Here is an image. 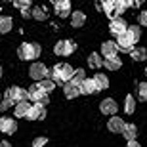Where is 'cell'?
Instances as JSON below:
<instances>
[{"label":"cell","instance_id":"4316f807","mask_svg":"<svg viewBox=\"0 0 147 147\" xmlns=\"http://www.w3.org/2000/svg\"><path fill=\"white\" fill-rule=\"evenodd\" d=\"M38 84H40V88H42L46 94H50V92H52V90L55 88V82L52 80V78H44V80H40Z\"/></svg>","mask_w":147,"mask_h":147},{"label":"cell","instance_id":"4fadbf2b","mask_svg":"<svg viewBox=\"0 0 147 147\" xmlns=\"http://www.w3.org/2000/svg\"><path fill=\"white\" fill-rule=\"evenodd\" d=\"M44 117H46L44 105H40V103H33V105H31V109H29V113H27L29 120H42Z\"/></svg>","mask_w":147,"mask_h":147},{"label":"cell","instance_id":"603a6c76","mask_svg":"<svg viewBox=\"0 0 147 147\" xmlns=\"http://www.w3.org/2000/svg\"><path fill=\"white\" fill-rule=\"evenodd\" d=\"M11 27H13V21H11V17H8V16H0V34L10 33Z\"/></svg>","mask_w":147,"mask_h":147},{"label":"cell","instance_id":"44dd1931","mask_svg":"<svg viewBox=\"0 0 147 147\" xmlns=\"http://www.w3.org/2000/svg\"><path fill=\"white\" fill-rule=\"evenodd\" d=\"M101 65H103V57H101V54L94 52V54L88 55V67H92V69H99Z\"/></svg>","mask_w":147,"mask_h":147},{"label":"cell","instance_id":"f1b7e54d","mask_svg":"<svg viewBox=\"0 0 147 147\" xmlns=\"http://www.w3.org/2000/svg\"><path fill=\"white\" fill-rule=\"evenodd\" d=\"M138 98L142 101H147V80L138 84Z\"/></svg>","mask_w":147,"mask_h":147},{"label":"cell","instance_id":"83f0119b","mask_svg":"<svg viewBox=\"0 0 147 147\" xmlns=\"http://www.w3.org/2000/svg\"><path fill=\"white\" fill-rule=\"evenodd\" d=\"M86 71L84 69H75V73H73V82H76V84H80L82 80H86Z\"/></svg>","mask_w":147,"mask_h":147},{"label":"cell","instance_id":"7a4b0ae2","mask_svg":"<svg viewBox=\"0 0 147 147\" xmlns=\"http://www.w3.org/2000/svg\"><path fill=\"white\" fill-rule=\"evenodd\" d=\"M40 46L34 42H25L19 46V50H17V55H19V59L21 61H33L36 59L38 55H40Z\"/></svg>","mask_w":147,"mask_h":147},{"label":"cell","instance_id":"52a82bcc","mask_svg":"<svg viewBox=\"0 0 147 147\" xmlns=\"http://www.w3.org/2000/svg\"><path fill=\"white\" fill-rule=\"evenodd\" d=\"M126 29H128V23L122 19V17H113L109 23V31L115 34V36H119V34H124Z\"/></svg>","mask_w":147,"mask_h":147},{"label":"cell","instance_id":"5b68a950","mask_svg":"<svg viewBox=\"0 0 147 147\" xmlns=\"http://www.w3.org/2000/svg\"><path fill=\"white\" fill-rule=\"evenodd\" d=\"M6 98L11 99L13 103H17V101L29 99V94H27V90H23V88H19V86H11V88L6 90Z\"/></svg>","mask_w":147,"mask_h":147},{"label":"cell","instance_id":"484cf974","mask_svg":"<svg viewBox=\"0 0 147 147\" xmlns=\"http://www.w3.org/2000/svg\"><path fill=\"white\" fill-rule=\"evenodd\" d=\"M124 111L128 115H132L134 111H136V99H134V96H132V94H128V96H126V99H124Z\"/></svg>","mask_w":147,"mask_h":147},{"label":"cell","instance_id":"d6a6232c","mask_svg":"<svg viewBox=\"0 0 147 147\" xmlns=\"http://www.w3.org/2000/svg\"><path fill=\"white\" fill-rule=\"evenodd\" d=\"M11 105H13V101H11V99H8L6 98L4 101H0V111H8L11 107Z\"/></svg>","mask_w":147,"mask_h":147},{"label":"cell","instance_id":"9a60e30c","mask_svg":"<svg viewBox=\"0 0 147 147\" xmlns=\"http://www.w3.org/2000/svg\"><path fill=\"white\" fill-rule=\"evenodd\" d=\"M124 120L120 119V117H111L109 119V122H107V128H109V132H113V134H120L122 132V128H124Z\"/></svg>","mask_w":147,"mask_h":147},{"label":"cell","instance_id":"1f68e13d","mask_svg":"<svg viewBox=\"0 0 147 147\" xmlns=\"http://www.w3.org/2000/svg\"><path fill=\"white\" fill-rule=\"evenodd\" d=\"M13 4H16L19 10H27L29 6H31V0H13Z\"/></svg>","mask_w":147,"mask_h":147},{"label":"cell","instance_id":"3957f363","mask_svg":"<svg viewBox=\"0 0 147 147\" xmlns=\"http://www.w3.org/2000/svg\"><path fill=\"white\" fill-rule=\"evenodd\" d=\"M27 94H29V99H33L34 103H40V105H44V107H46V105L50 103V96L46 92H44L42 88H40V84H33V86L29 88L27 90Z\"/></svg>","mask_w":147,"mask_h":147},{"label":"cell","instance_id":"8992f818","mask_svg":"<svg viewBox=\"0 0 147 147\" xmlns=\"http://www.w3.org/2000/svg\"><path fill=\"white\" fill-rule=\"evenodd\" d=\"M76 50V44L73 40H59V42L54 46V52L57 55H71Z\"/></svg>","mask_w":147,"mask_h":147},{"label":"cell","instance_id":"7c38bea8","mask_svg":"<svg viewBox=\"0 0 147 147\" xmlns=\"http://www.w3.org/2000/svg\"><path fill=\"white\" fill-rule=\"evenodd\" d=\"M63 92H65V98L67 99H75L80 96V84H76V82L69 80L63 84Z\"/></svg>","mask_w":147,"mask_h":147},{"label":"cell","instance_id":"7402d4cb","mask_svg":"<svg viewBox=\"0 0 147 147\" xmlns=\"http://www.w3.org/2000/svg\"><path fill=\"white\" fill-rule=\"evenodd\" d=\"M84 23H86V16H84L82 11H73V16H71V25L73 27L80 29Z\"/></svg>","mask_w":147,"mask_h":147},{"label":"cell","instance_id":"30bf717a","mask_svg":"<svg viewBox=\"0 0 147 147\" xmlns=\"http://www.w3.org/2000/svg\"><path fill=\"white\" fill-rule=\"evenodd\" d=\"M54 8L59 17L71 16V0H54Z\"/></svg>","mask_w":147,"mask_h":147},{"label":"cell","instance_id":"d590c367","mask_svg":"<svg viewBox=\"0 0 147 147\" xmlns=\"http://www.w3.org/2000/svg\"><path fill=\"white\" fill-rule=\"evenodd\" d=\"M126 147H142V145H140L136 140H128V145H126Z\"/></svg>","mask_w":147,"mask_h":147},{"label":"cell","instance_id":"ba28073f","mask_svg":"<svg viewBox=\"0 0 147 147\" xmlns=\"http://www.w3.org/2000/svg\"><path fill=\"white\" fill-rule=\"evenodd\" d=\"M117 48H119V52H124V54H130L132 48H134V42H132V38L128 36V34H119L117 36Z\"/></svg>","mask_w":147,"mask_h":147},{"label":"cell","instance_id":"277c9868","mask_svg":"<svg viewBox=\"0 0 147 147\" xmlns=\"http://www.w3.org/2000/svg\"><path fill=\"white\" fill-rule=\"evenodd\" d=\"M29 76H31L33 80L40 82V80H44V78H48V76H50V71H48V67L44 65V63L36 61V63H33L31 69H29Z\"/></svg>","mask_w":147,"mask_h":147},{"label":"cell","instance_id":"d6986e66","mask_svg":"<svg viewBox=\"0 0 147 147\" xmlns=\"http://www.w3.org/2000/svg\"><path fill=\"white\" fill-rule=\"evenodd\" d=\"M94 82H96V88H98V92H101V90H107V88H109V78H107L103 73H98V75H94Z\"/></svg>","mask_w":147,"mask_h":147},{"label":"cell","instance_id":"4dcf8cb0","mask_svg":"<svg viewBox=\"0 0 147 147\" xmlns=\"http://www.w3.org/2000/svg\"><path fill=\"white\" fill-rule=\"evenodd\" d=\"M48 143V138H44V136H38L33 140V147H44Z\"/></svg>","mask_w":147,"mask_h":147},{"label":"cell","instance_id":"6da1fadb","mask_svg":"<svg viewBox=\"0 0 147 147\" xmlns=\"http://www.w3.org/2000/svg\"><path fill=\"white\" fill-rule=\"evenodd\" d=\"M73 67L69 63H59V65H55L52 71H50V78L57 84V86H63L65 82L73 80Z\"/></svg>","mask_w":147,"mask_h":147},{"label":"cell","instance_id":"8fae6325","mask_svg":"<svg viewBox=\"0 0 147 147\" xmlns=\"http://www.w3.org/2000/svg\"><path fill=\"white\" fill-rule=\"evenodd\" d=\"M99 111L103 115H111L113 117L117 111H119V105H117V101H115L113 98H105L101 103H99Z\"/></svg>","mask_w":147,"mask_h":147},{"label":"cell","instance_id":"e575fe53","mask_svg":"<svg viewBox=\"0 0 147 147\" xmlns=\"http://www.w3.org/2000/svg\"><path fill=\"white\" fill-rule=\"evenodd\" d=\"M117 2H119L124 10H128V8H132V6H134V0H117Z\"/></svg>","mask_w":147,"mask_h":147},{"label":"cell","instance_id":"74e56055","mask_svg":"<svg viewBox=\"0 0 147 147\" xmlns=\"http://www.w3.org/2000/svg\"><path fill=\"white\" fill-rule=\"evenodd\" d=\"M143 2H145V0H134V6H142Z\"/></svg>","mask_w":147,"mask_h":147},{"label":"cell","instance_id":"836d02e7","mask_svg":"<svg viewBox=\"0 0 147 147\" xmlns=\"http://www.w3.org/2000/svg\"><path fill=\"white\" fill-rule=\"evenodd\" d=\"M138 19H140V25H142V27H147V11H142V13L138 16Z\"/></svg>","mask_w":147,"mask_h":147},{"label":"cell","instance_id":"f35d334b","mask_svg":"<svg viewBox=\"0 0 147 147\" xmlns=\"http://www.w3.org/2000/svg\"><path fill=\"white\" fill-rule=\"evenodd\" d=\"M0 78H2V67H0Z\"/></svg>","mask_w":147,"mask_h":147},{"label":"cell","instance_id":"2e32d148","mask_svg":"<svg viewBox=\"0 0 147 147\" xmlns=\"http://www.w3.org/2000/svg\"><path fill=\"white\" fill-rule=\"evenodd\" d=\"M29 109H31V103H29V99H25V101H17L16 107H13V111H16V117H17V119H21V117H27Z\"/></svg>","mask_w":147,"mask_h":147},{"label":"cell","instance_id":"8d00e7d4","mask_svg":"<svg viewBox=\"0 0 147 147\" xmlns=\"http://www.w3.org/2000/svg\"><path fill=\"white\" fill-rule=\"evenodd\" d=\"M0 147H11V143H8V142H0Z\"/></svg>","mask_w":147,"mask_h":147},{"label":"cell","instance_id":"9c48e42d","mask_svg":"<svg viewBox=\"0 0 147 147\" xmlns=\"http://www.w3.org/2000/svg\"><path fill=\"white\" fill-rule=\"evenodd\" d=\"M16 130H17V120L16 119H10V117L0 119V132L11 136V134H16Z\"/></svg>","mask_w":147,"mask_h":147},{"label":"cell","instance_id":"e0dca14e","mask_svg":"<svg viewBox=\"0 0 147 147\" xmlns=\"http://www.w3.org/2000/svg\"><path fill=\"white\" fill-rule=\"evenodd\" d=\"M103 67L105 69H109V71H119L120 67H122V61H120V57H105L103 59Z\"/></svg>","mask_w":147,"mask_h":147},{"label":"cell","instance_id":"ab89813d","mask_svg":"<svg viewBox=\"0 0 147 147\" xmlns=\"http://www.w3.org/2000/svg\"><path fill=\"white\" fill-rule=\"evenodd\" d=\"M145 75H147V67H145Z\"/></svg>","mask_w":147,"mask_h":147},{"label":"cell","instance_id":"ffe728a7","mask_svg":"<svg viewBox=\"0 0 147 147\" xmlns=\"http://www.w3.org/2000/svg\"><path fill=\"white\" fill-rule=\"evenodd\" d=\"M130 57L134 61H145L147 59V50L143 48V46H134V48H132V52H130Z\"/></svg>","mask_w":147,"mask_h":147},{"label":"cell","instance_id":"ac0fdd59","mask_svg":"<svg viewBox=\"0 0 147 147\" xmlns=\"http://www.w3.org/2000/svg\"><path fill=\"white\" fill-rule=\"evenodd\" d=\"M98 92V88H96V82H94V78H86V80L80 82V94H96Z\"/></svg>","mask_w":147,"mask_h":147},{"label":"cell","instance_id":"5bb4252c","mask_svg":"<svg viewBox=\"0 0 147 147\" xmlns=\"http://www.w3.org/2000/svg\"><path fill=\"white\" fill-rule=\"evenodd\" d=\"M117 52H119V48H117V42H113V40H105L101 44V55L103 57H115Z\"/></svg>","mask_w":147,"mask_h":147},{"label":"cell","instance_id":"f546056e","mask_svg":"<svg viewBox=\"0 0 147 147\" xmlns=\"http://www.w3.org/2000/svg\"><path fill=\"white\" fill-rule=\"evenodd\" d=\"M33 17L36 19V21H44L48 16H46V10H44V8H34L33 10Z\"/></svg>","mask_w":147,"mask_h":147},{"label":"cell","instance_id":"d4e9b609","mask_svg":"<svg viewBox=\"0 0 147 147\" xmlns=\"http://www.w3.org/2000/svg\"><path fill=\"white\" fill-rule=\"evenodd\" d=\"M126 34H128V36L132 38V42L136 44L138 40H140V38H142V29L138 27V25H130V27L126 29Z\"/></svg>","mask_w":147,"mask_h":147},{"label":"cell","instance_id":"cb8c5ba5","mask_svg":"<svg viewBox=\"0 0 147 147\" xmlns=\"http://www.w3.org/2000/svg\"><path fill=\"white\" fill-rule=\"evenodd\" d=\"M122 136L126 138V140H134V138L138 136V128L134 124H130V122H126L124 124V128H122V132H120Z\"/></svg>","mask_w":147,"mask_h":147}]
</instances>
